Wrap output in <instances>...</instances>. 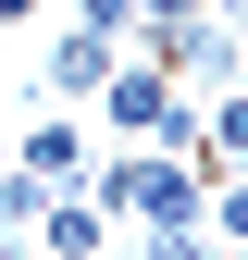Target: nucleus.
<instances>
[{
    "label": "nucleus",
    "instance_id": "f257e3e1",
    "mask_svg": "<svg viewBox=\"0 0 248 260\" xmlns=\"http://www.w3.org/2000/svg\"><path fill=\"white\" fill-rule=\"evenodd\" d=\"M199 112H211V100H199V87H174L149 50H137V62L112 50V75L87 87V124H100V137H162V149H199Z\"/></svg>",
    "mask_w": 248,
    "mask_h": 260
},
{
    "label": "nucleus",
    "instance_id": "f03ea898",
    "mask_svg": "<svg viewBox=\"0 0 248 260\" xmlns=\"http://www.w3.org/2000/svg\"><path fill=\"white\" fill-rule=\"evenodd\" d=\"M137 50L162 62L174 87H236V75H248V38L211 13V0H199V13H162V25H137Z\"/></svg>",
    "mask_w": 248,
    "mask_h": 260
},
{
    "label": "nucleus",
    "instance_id": "7ed1b4c3",
    "mask_svg": "<svg viewBox=\"0 0 248 260\" xmlns=\"http://www.w3.org/2000/svg\"><path fill=\"white\" fill-rule=\"evenodd\" d=\"M13 161H25L38 186H87V161H100V149H87V124H62V112H25V124H13Z\"/></svg>",
    "mask_w": 248,
    "mask_h": 260
},
{
    "label": "nucleus",
    "instance_id": "20e7f679",
    "mask_svg": "<svg viewBox=\"0 0 248 260\" xmlns=\"http://www.w3.org/2000/svg\"><path fill=\"white\" fill-rule=\"evenodd\" d=\"M25 248H50V260H100V248H112V211L87 199V186H50V199H38V236H25Z\"/></svg>",
    "mask_w": 248,
    "mask_h": 260
},
{
    "label": "nucleus",
    "instance_id": "39448f33",
    "mask_svg": "<svg viewBox=\"0 0 248 260\" xmlns=\"http://www.w3.org/2000/svg\"><path fill=\"white\" fill-rule=\"evenodd\" d=\"M100 75H112V38H87V25H62V38L38 50V87H62V100H87Z\"/></svg>",
    "mask_w": 248,
    "mask_h": 260
},
{
    "label": "nucleus",
    "instance_id": "423d86ee",
    "mask_svg": "<svg viewBox=\"0 0 248 260\" xmlns=\"http://www.w3.org/2000/svg\"><path fill=\"white\" fill-rule=\"evenodd\" d=\"M75 25H87V38H112V50H137V0H75Z\"/></svg>",
    "mask_w": 248,
    "mask_h": 260
},
{
    "label": "nucleus",
    "instance_id": "0eeeda50",
    "mask_svg": "<svg viewBox=\"0 0 248 260\" xmlns=\"http://www.w3.org/2000/svg\"><path fill=\"white\" fill-rule=\"evenodd\" d=\"M25 13H38V0H0V38H13V25H25Z\"/></svg>",
    "mask_w": 248,
    "mask_h": 260
},
{
    "label": "nucleus",
    "instance_id": "6e6552de",
    "mask_svg": "<svg viewBox=\"0 0 248 260\" xmlns=\"http://www.w3.org/2000/svg\"><path fill=\"white\" fill-rule=\"evenodd\" d=\"M0 161H13V124H0Z\"/></svg>",
    "mask_w": 248,
    "mask_h": 260
},
{
    "label": "nucleus",
    "instance_id": "1a4fd4ad",
    "mask_svg": "<svg viewBox=\"0 0 248 260\" xmlns=\"http://www.w3.org/2000/svg\"><path fill=\"white\" fill-rule=\"evenodd\" d=\"M100 260H112V248H100Z\"/></svg>",
    "mask_w": 248,
    "mask_h": 260
}]
</instances>
